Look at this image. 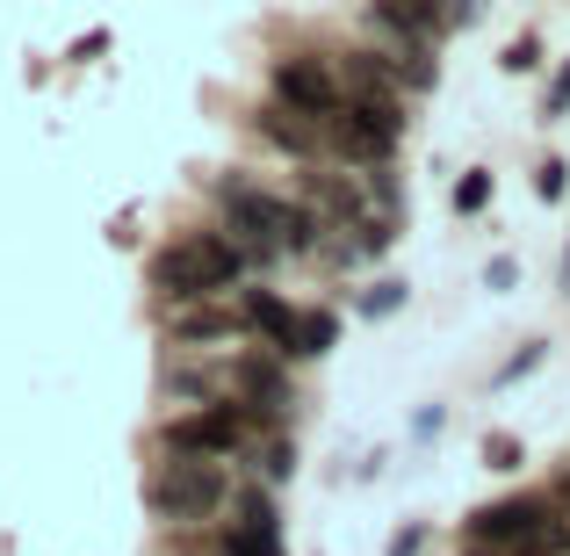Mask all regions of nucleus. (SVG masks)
<instances>
[{
  "label": "nucleus",
  "instance_id": "f257e3e1",
  "mask_svg": "<svg viewBox=\"0 0 570 556\" xmlns=\"http://www.w3.org/2000/svg\"><path fill=\"white\" fill-rule=\"evenodd\" d=\"M238 267H246V246H238V238H224V232H188V238H174V246L153 261V290H167V296H181V304H188V296L232 290Z\"/></svg>",
  "mask_w": 570,
  "mask_h": 556
},
{
  "label": "nucleus",
  "instance_id": "f03ea898",
  "mask_svg": "<svg viewBox=\"0 0 570 556\" xmlns=\"http://www.w3.org/2000/svg\"><path fill=\"white\" fill-rule=\"evenodd\" d=\"M224 203H232V232L253 238V246H267V253H311L318 246V217H311L304 203H289V195L224 188Z\"/></svg>",
  "mask_w": 570,
  "mask_h": 556
},
{
  "label": "nucleus",
  "instance_id": "7ed1b4c3",
  "mask_svg": "<svg viewBox=\"0 0 570 556\" xmlns=\"http://www.w3.org/2000/svg\"><path fill=\"white\" fill-rule=\"evenodd\" d=\"M224 470L209 456H188V448H174V462L167 470L153 477V491H145V499H153V514L159 520H209L224 506Z\"/></svg>",
  "mask_w": 570,
  "mask_h": 556
},
{
  "label": "nucleus",
  "instance_id": "20e7f679",
  "mask_svg": "<svg viewBox=\"0 0 570 556\" xmlns=\"http://www.w3.org/2000/svg\"><path fill=\"white\" fill-rule=\"evenodd\" d=\"M462 535L491 543V549H570V528H557V514L542 499H499L462 520Z\"/></svg>",
  "mask_w": 570,
  "mask_h": 556
},
{
  "label": "nucleus",
  "instance_id": "39448f33",
  "mask_svg": "<svg viewBox=\"0 0 570 556\" xmlns=\"http://www.w3.org/2000/svg\"><path fill=\"white\" fill-rule=\"evenodd\" d=\"M325 130H333V145L347 159H390V145H397V130H404V109L397 101H340V109L325 116Z\"/></svg>",
  "mask_w": 570,
  "mask_h": 556
},
{
  "label": "nucleus",
  "instance_id": "423d86ee",
  "mask_svg": "<svg viewBox=\"0 0 570 556\" xmlns=\"http://www.w3.org/2000/svg\"><path fill=\"white\" fill-rule=\"evenodd\" d=\"M167 441L188 448V456H238V448H246V412H238V404H209V412L174 419Z\"/></svg>",
  "mask_w": 570,
  "mask_h": 556
},
{
  "label": "nucleus",
  "instance_id": "0eeeda50",
  "mask_svg": "<svg viewBox=\"0 0 570 556\" xmlns=\"http://www.w3.org/2000/svg\"><path fill=\"white\" fill-rule=\"evenodd\" d=\"M275 101H289V109L304 116H333L340 101V80L325 72V58H275Z\"/></svg>",
  "mask_w": 570,
  "mask_h": 556
},
{
  "label": "nucleus",
  "instance_id": "6e6552de",
  "mask_svg": "<svg viewBox=\"0 0 570 556\" xmlns=\"http://www.w3.org/2000/svg\"><path fill=\"white\" fill-rule=\"evenodd\" d=\"M232 556H282V520L267 506V491H238V520H232Z\"/></svg>",
  "mask_w": 570,
  "mask_h": 556
},
{
  "label": "nucleus",
  "instance_id": "1a4fd4ad",
  "mask_svg": "<svg viewBox=\"0 0 570 556\" xmlns=\"http://www.w3.org/2000/svg\"><path fill=\"white\" fill-rule=\"evenodd\" d=\"M232 383H238V398H253V412H267V419L296 404V398H289V383H282V369L267 362V354H246V362L232 369Z\"/></svg>",
  "mask_w": 570,
  "mask_h": 556
},
{
  "label": "nucleus",
  "instance_id": "9d476101",
  "mask_svg": "<svg viewBox=\"0 0 570 556\" xmlns=\"http://www.w3.org/2000/svg\"><path fill=\"white\" fill-rule=\"evenodd\" d=\"M296 319H304V311H289V304H282L275 290H253V296H246V325H253V333H261L267 348L282 354V362H289V340H296Z\"/></svg>",
  "mask_w": 570,
  "mask_h": 556
},
{
  "label": "nucleus",
  "instance_id": "9b49d317",
  "mask_svg": "<svg viewBox=\"0 0 570 556\" xmlns=\"http://www.w3.org/2000/svg\"><path fill=\"white\" fill-rule=\"evenodd\" d=\"M390 80H397V72H390V58L354 51L347 72H340V95H347V101H397V95H390Z\"/></svg>",
  "mask_w": 570,
  "mask_h": 556
},
{
  "label": "nucleus",
  "instance_id": "f8f14e48",
  "mask_svg": "<svg viewBox=\"0 0 570 556\" xmlns=\"http://www.w3.org/2000/svg\"><path fill=\"white\" fill-rule=\"evenodd\" d=\"M261 130L282 145V153H296V159H304V153H318V130H311V116H304V109H289V101L261 109Z\"/></svg>",
  "mask_w": 570,
  "mask_h": 556
},
{
  "label": "nucleus",
  "instance_id": "ddd939ff",
  "mask_svg": "<svg viewBox=\"0 0 570 556\" xmlns=\"http://www.w3.org/2000/svg\"><path fill=\"white\" fill-rule=\"evenodd\" d=\"M333 340H340V319H333V311H304V319H296L289 354H296V362H318V354H333Z\"/></svg>",
  "mask_w": 570,
  "mask_h": 556
},
{
  "label": "nucleus",
  "instance_id": "4468645a",
  "mask_svg": "<svg viewBox=\"0 0 570 556\" xmlns=\"http://www.w3.org/2000/svg\"><path fill=\"white\" fill-rule=\"evenodd\" d=\"M390 72H397V80H412V87H433V58H426V43L404 37V51L390 58Z\"/></svg>",
  "mask_w": 570,
  "mask_h": 556
},
{
  "label": "nucleus",
  "instance_id": "2eb2a0df",
  "mask_svg": "<svg viewBox=\"0 0 570 556\" xmlns=\"http://www.w3.org/2000/svg\"><path fill=\"white\" fill-rule=\"evenodd\" d=\"M520 462L528 456H520L513 433H484V470H520Z\"/></svg>",
  "mask_w": 570,
  "mask_h": 556
},
{
  "label": "nucleus",
  "instance_id": "dca6fc26",
  "mask_svg": "<svg viewBox=\"0 0 570 556\" xmlns=\"http://www.w3.org/2000/svg\"><path fill=\"white\" fill-rule=\"evenodd\" d=\"M484 203H491V174H462V182H455V209H462V217H476Z\"/></svg>",
  "mask_w": 570,
  "mask_h": 556
},
{
  "label": "nucleus",
  "instance_id": "f3484780",
  "mask_svg": "<svg viewBox=\"0 0 570 556\" xmlns=\"http://www.w3.org/2000/svg\"><path fill=\"white\" fill-rule=\"evenodd\" d=\"M397 304H404V282H376V290L362 296V311H368V319H390Z\"/></svg>",
  "mask_w": 570,
  "mask_h": 556
},
{
  "label": "nucleus",
  "instance_id": "a211bd4d",
  "mask_svg": "<svg viewBox=\"0 0 570 556\" xmlns=\"http://www.w3.org/2000/svg\"><path fill=\"white\" fill-rule=\"evenodd\" d=\"M534 188H542V203H563V188H570V167H563V159H542Z\"/></svg>",
  "mask_w": 570,
  "mask_h": 556
},
{
  "label": "nucleus",
  "instance_id": "6ab92c4d",
  "mask_svg": "<svg viewBox=\"0 0 570 556\" xmlns=\"http://www.w3.org/2000/svg\"><path fill=\"white\" fill-rule=\"evenodd\" d=\"M232 325H238V319H224V311H203V319H188V325H181V340H224Z\"/></svg>",
  "mask_w": 570,
  "mask_h": 556
},
{
  "label": "nucleus",
  "instance_id": "aec40b11",
  "mask_svg": "<svg viewBox=\"0 0 570 556\" xmlns=\"http://www.w3.org/2000/svg\"><path fill=\"white\" fill-rule=\"evenodd\" d=\"M534 66H542V43H534V37H513V43H505V72H534Z\"/></svg>",
  "mask_w": 570,
  "mask_h": 556
},
{
  "label": "nucleus",
  "instance_id": "412c9836",
  "mask_svg": "<svg viewBox=\"0 0 570 556\" xmlns=\"http://www.w3.org/2000/svg\"><path fill=\"white\" fill-rule=\"evenodd\" d=\"M542 116H570V66L557 72V87H549V101H542Z\"/></svg>",
  "mask_w": 570,
  "mask_h": 556
},
{
  "label": "nucleus",
  "instance_id": "4be33fe9",
  "mask_svg": "<svg viewBox=\"0 0 570 556\" xmlns=\"http://www.w3.org/2000/svg\"><path fill=\"white\" fill-rule=\"evenodd\" d=\"M296 470V448L289 441H275V448H267V477H275V485H282V477H289Z\"/></svg>",
  "mask_w": 570,
  "mask_h": 556
},
{
  "label": "nucleus",
  "instance_id": "5701e85b",
  "mask_svg": "<svg viewBox=\"0 0 570 556\" xmlns=\"http://www.w3.org/2000/svg\"><path fill=\"white\" fill-rule=\"evenodd\" d=\"M563 290H570V253H563Z\"/></svg>",
  "mask_w": 570,
  "mask_h": 556
},
{
  "label": "nucleus",
  "instance_id": "b1692460",
  "mask_svg": "<svg viewBox=\"0 0 570 556\" xmlns=\"http://www.w3.org/2000/svg\"><path fill=\"white\" fill-rule=\"evenodd\" d=\"M563 506H570V470H563Z\"/></svg>",
  "mask_w": 570,
  "mask_h": 556
},
{
  "label": "nucleus",
  "instance_id": "393cba45",
  "mask_svg": "<svg viewBox=\"0 0 570 556\" xmlns=\"http://www.w3.org/2000/svg\"><path fill=\"white\" fill-rule=\"evenodd\" d=\"M224 556H232V549H224Z\"/></svg>",
  "mask_w": 570,
  "mask_h": 556
}]
</instances>
